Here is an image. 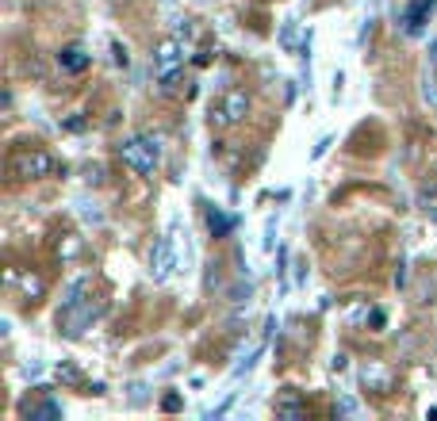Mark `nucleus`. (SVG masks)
Masks as SVG:
<instances>
[{
  "mask_svg": "<svg viewBox=\"0 0 437 421\" xmlns=\"http://www.w3.org/2000/svg\"><path fill=\"white\" fill-rule=\"evenodd\" d=\"M119 157H123V165L131 169V173L150 176L161 161V142L153 138V134H134V138H127L119 145Z\"/></svg>",
  "mask_w": 437,
  "mask_h": 421,
  "instance_id": "obj_1",
  "label": "nucleus"
},
{
  "mask_svg": "<svg viewBox=\"0 0 437 421\" xmlns=\"http://www.w3.org/2000/svg\"><path fill=\"white\" fill-rule=\"evenodd\" d=\"M249 115V96L242 88H230L218 104H211V127H234Z\"/></svg>",
  "mask_w": 437,
  "mask_h": 421,
  "instance_id": "obj_2",
  "label": "nucleus"
},
{
  "mask_svg": "<svg viewBox=\"0 0 437 421\" xmlns=\"http://www.w3.org/2000/svg\"><path fill=\"white\" fill-rule=\"evenodd\" d=\"M54 173V157L43 150H23L12 157V176L15 180H39V176Z\"/></svg>",
  "mask_w": 437,
  "mask_h": 421,
  "instance_id": "obj_3",
  "label": "nucleus"
},
{
  "mask_svg": "<svg viewBox=\"0 0 437 421\" xmlns=\"http://www.w3.org/2000/svg\"><path fill=\"white\" fill-rule=\"evenodd\" d=\"M173 272H176V245H173V234H165V238L153 245L150 276H153V283H165V280H173Z\"/></svg>",
  "mask_w": 437,
  "mask_h": 421,
  "instance_id": "obj_4",
  "label": "nucleus"
},
{
  "mask_svg": "<svg viewBox=\"0 0 437 421\" xmlns=\"http://www.w3.org/2000/svg\"><path fill=\"white\" fill-rule=\"evenodd\" d=\"M184 69V43L181 38H165V43H158V50H153V73L158 77H169V73Z\"/></svg>",
  "mask_w": 437,
  "mask_h": 421,
  "instance_id": "obj_5",
  "label": "nucleus"
},
{
  "mask_svg": "<svg viewBox=\"0 0 437 421\" xmlns=\"http://www.w3.org/2000/svg\"><path fill=\"white\" fill-rule=\"evenodd\" d=\"M96 314H100V306H92L88 299L77 306H62V329H66V337H81Z\"/></svg>",
  "mask_w": 437,
  "mask_h": 421,
  "instance_id": "obj_6",
  "label": "nucleus"
},
{
  "mask_svg": "<svg viewBox=\"0 0 437 421\" xmlns=\"http://www.w3.org/2000/svg\"><path fill=\"white\" fill-rule=\"evenodd\" d=\"M361 383L368 387V391H376V394H387V391H391V383H395V376H391V368H387V364L368 360L361 368Z\"/></svg>",
  "mask_w": 437,
  "mask_h": 421,
  "instance_id": "obj_7",
  "label": "nucleus"
},
{
  "mask_svg": "<svg viewBox=\"0 0 437 421\" xmlns=\"http://www.w3.org/2000/svg\"><path fill=\"white\" fill-rule=\"evenodd\" d=\"M433 4H437V0H410L407 12H403V27H407V35H422V23H426V15L433 12Z\"/></svg>",
  "mask_w": 437,
  "mask_h": 421,
  "instance_id": "obj_8",
  "label": "nucleus"
},
{
  "mask_svg": "<svg viewBox=\"0 0 437 421\" xmlns=\"http://www.w3.org/2000/svg\"><path fill=\"white\" fill-rule=\"evenodd\" d=\"M88 62H92V58H88L85 46H66V50L58 54V69L62 73H85Z\"/></svg>",
  "mask_w": 437,
  "mask_h": 421,
  "instance_id": "obj_9",
  "label": "nucleus"
},
{
  "mask_svg": "<svg viewBox=\"0 0 437 421\" xmlns=\"http://www.w3.org/2000/svg\"><path fill=\"white\" fill-rule=\"evenodd\" d=\"M207 230H211V238H226V234L234 230V218L226 215V210L211 207V210H207Z\"/></svg>",
  "mask_w": 437,
  "mask_h": 421,
  "instance_id": "obj_10",
  "label": "nucleus"
},
{
  "mask_svg": "<svg viewBox=\"0 0 437 421\" xmlns=\"http://www.w3.org/2000/svg\"><path fill=\"white\" fill-rule=\"evenodd\" d=\"M303 414H307V406L296 399V391H288L284 399L277 402V418H288V421H296V418H303Z\"/></svg>",
  "mask_w": 437,
  "mask_h": 421,
  "instance_id": "obj_11",
  "label": "nucleus"
},
{
  "mask_svg": "<svg viewBox=\"0 0 437 421\" xmlns=\"http://www.w3.org/2000/svg\"><path fill=\"white\" fill-rule=\"evenodd\" d=\"M23 414L31 421H54V418H62V406L58 402H39V406H27Z\"/></svg>",
  "mask_w": 437,
  "mask_h": 421,
  "instance_id": "obj_12",
  "label": "nucleus"
},
{
  "mask_svg": "<svg viewBox=\"0 0 437 421\" xmlns=\"http://www.w3.org/2000/svg\"><path fill=\"white\" fill-rule=\"evenodd\" d=\"M85 291H88V276H77L66 287V299H62V306H77V303H85Z\"/></svg>",
  "mask_w": 437,
  "mask_h": 421,
  "instance_id": "obj_13",
  "label": "nucleus"
},
{
  "mask_svg": "<svg viewBox=\"0 0 437 421\" xmlns=\"http://www.w3.org/2000/svg\"><path fill=\"white\" fill-rule=\"evenodd\" d=\"M296 35H299V23L284 20V27H280V50H296Z\"/></svg>",
  "mask_w": 437,
  "mask_h": 421,
  "instance_id": "obj_14",
  "label": "nucleus"
},
{
  "mask_svg": "<svg viewBox=\"0 0 437 421\" xmlns=\"http://www.w3.org/2000/svg\"><path fill=\"white\" fill-rule=\"evenodd\" d=\"M357 414H361V402L353 394H342L338 399V418H357Z\"/></svg>",
  "mask_w": 437,
  "mask_h": 421,
  "instance_id": "obj_15",
  "label": "nucleus"
},
{
  "mask_svg": "<svg viewBox=\"0 0 437 421\" xmlns=\"http://www.w3.org/2000/svg\"><path fill=\"white\" fill-rule=\"evenodd\" d=\"M173 27H176V38H181V43H192V38H196V20H176Z\"/></svg>",
  "mask_w": 437,
  "mask_h": 421,
  "instance_id": "obj_16",
  "label": "nucleus"
},
{
  "mask_svg": "<svg viewBox=\"0 0 437 421\" xmlns=\"http://www.w3.org/2000/svg\"><path fill=\"white\" fill-rule=\"evenodd\" d=\"M261 245L269 249V253L277 249V215H269V222H265V241H261Z\"/></svg>",
  "mask_w": 437,
  "mask_h": 421,
  "instance_id": "obj_17",
  "label": "nucleus"
},
{
  "mask_svg": "<svg viewBox=\"0 0 437 421\" xmlns=\"http://www.w3.org/2000/svg\"><path fill=\"white\" fill-rule=\"evenodd\" d=\"M422 96H426V104H433V108H437V73L422 80Z\"/></svg>",
  "mask_w": 437,
  "mask_h": 421,
  "instance_id": "obj_18",
  "label": "nucleus"
},
{
  "mask_svg": "<svg viewBox=\"0 0 437 421\" xmlns=\"http://www.w3.org/2000/svg\"><path fill=\"white\" fill-rule=\"evenodd\" d=\"M58 379H62V383H81V371L73 368V364H62V368H58Z\"/></svg>",
  "mask_w": 437,
  "mask_h": 421,
  "instance_id": "obj_19",
  "label": "nucleus"
},
{
  "mask_svg": "<svg viewBox=\"0 0 437 421\" xmlns=\"http://www.w3.org/2000/svg\"><path fill=\"white\" fill-rule=\"evenodd\" d=\"M181 406H184V402H181V394H165V399H161V410H165V414H176Z\"/></svg>",
  "mask_w": 437,
  "mask_h": 421,
  "instance_id": "obj_20",
  "label": "nucleus"
},
{
  "mask_svg": "<svg viewBox=\"0 0 437 421\" xmlns=\"http://www.w3.org/2000/svg\"><path fill=\"white\" fill-rule=\"evenodd\" d=\"M131 402H134V406H142V402H146V383H134L131 387Z\"/></svg>",
  "mask_w": 437,
  "mask_h": 421,
  "instance_id": "obj_21",
  "label": "nucleus"
},
{
  "mask_svg": "<svg viewBox=\"0 0 437 421\" xmlns=\"http://www.w3.org/2000/svg\"><path fill=\"white\" fill-rule=\"evenodd\" d=\"M81 215H85V218H92V222H104V215L96 210V204H92V207H88V204H81Z\"/></svg>",
  "mask_w": 437,
  "mask_h": 421,
  "instance_id": "obj_22",
  "label": "nucleus"
},
{
  "mask_svg": "<svg viewBox=\"0 0 437 421\" xmlns=\"http://www.w3.org/2000/svg\"><path fill=\"white\" fill-rule=\"evenodd\" d=\"M23 287H27V295H43V283H39V280H23Z\"/></svg>",
  "mask_w": 437,
  "mask_h": 421,
  "instance_id": "obj_23",
  "label": "nucleus"
},
{
  "mask_svg": "<svg viewBox=\"0 0 437 421\" xmlns=\"http://www.w3.org/2000/svg\"><path fill=\"white\" fill-rule=\"evenodd\" d=\"M330 364H334V371H345V368H349V356H345V352H338Z\"/></svg>",
  "mask_w": 437,
  "mask_h": 421,
  "instance_id": "obj_24",
  "label": "nucleus"
},
{
  "mask_svg": "<svg viewBox=\"0 0 437 421\" xmlns=\"http://www.w3.org/2000/svg\"><path fill=\"white\" fill-rule=\"evenodd\" d=\"M111 50H116V66H123V69H127V50H123V46H119V43L111 46Z\"/></svg>",
  "mask_w": 437,
  "mask_h": 421,
  "instance_id": "obj_25",
  "label": "nucleus"
},
{
  "mask_svg": "<svg viewBox=\"0 0 437 421\" xmlns=\"http://www.w3.org/2000/svg\"><path fill=\"white\" fill-rule=\"evenodd\" d=\"M330 150V138H319V145H314V150H311V157H322V153H326Z\"/></svg>",
  "mask_w": 437,
  "mask_h": 421,
  "instance_id": "obj_26",
  "label": "nucleus"
},
{
  "mask_svg": "<svg viewBox=\"0 0 437 421\" xmlns=\"http://www.w3.org/2000/svg\"><path fill=\"white\" fill-rule=\"evenodd\" d=\"M303 280H307V264L296 261V283H303Z\"/></svg>",
  "mask_w": 437,
  "mask_h": 421,
  "instance_id": "obj_27",
  "label": "nucleus"
},
{
  "mask_svg": "<svg viewBox=\"0 0 437 421\" xmlns=\"http://www.w3.org/2000/svg\"><path fill=\"white\" fill-rule=\"evenodd\" d=\"M192 4H211V0H192Z\"/></svg>",
  "mask_w": 437,
  "mask_h": 421,
  "instance_id": "obj_28",
  "label": "nucleus"
}]
</instances>
